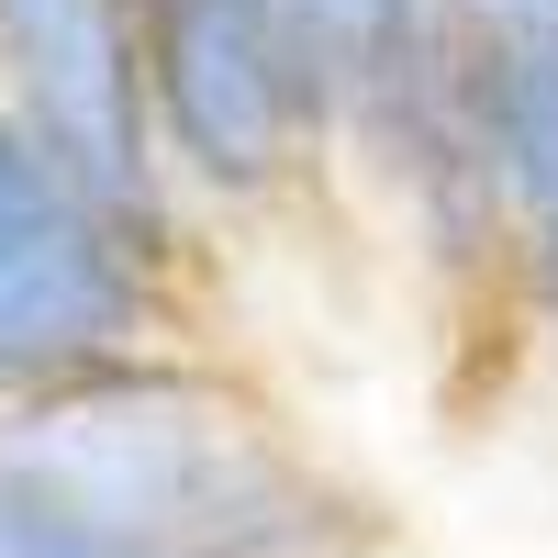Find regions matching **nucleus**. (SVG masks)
Here are the masks:
<instances>
[{
  "label": "nucleus",
  "instance_id": "3",
  "mask_svg": "<svg viewBox=\"0 0 558 558\" xmlns=\"http://www.w3.org/2000/svg\"><path fill=\"white\" fill-rule=\"evenodd\" d=\"M134 34H146L157 157L202 223H279L347 191L279 0H134Z\"/></svg>",
  "mask_w": 558,
  "mask_h": 558
},
{
  "label": "nucleus",
  "instance_id": "1",
  "mask_svg": "<svg viewBox=\"0 0 558 558\" xmlns=\"http://www.w3.org/2000/svg\"><path fill=\"white\" fill-rule=\"evenodd\" d=\"M0 447L134 558H391V502L223 347H168L0 402Z\"/></svg>",
  "mask_w": 558,
  "mask_h": 558
},
{
  "label": "nucleus",
  "instance_id": "7",
  "mask_svg": "<svg viewBox=\"0 0 558 558\" xmlns=\"http://www.w3.org/2000/svg\"><path fill=\"white\" fill-rule=\"evenodd\" d=\"M458 23H514V34H558V0H447Z\"/></svg>",
  "mask_w": 558,
  "mask_h": 558
},
{
  "label": "nucleus",
  "instance_id": "5",
  "mask_svg": "<svg viewBox=\"0 0 558 558\" xmlns=\"http://www.w3.org/2000/svg\"><path fill=\"white\" fill-rule=\"evenodd\" d=\"M458 78H470V146H481L514 357H558V34L458 23Z\"/></svg>",
  "mask_w": 558,
  "mask_h": 558
},
{
  "label": "nucleus",
  "instance_id": "6",
  "mask_svg": "<svg viewBox=\"0 0 558 558\" xmlns=\"http://www.w3.org/2000/svg\"><path fill=\"white\" fill-rule=\"evenodd\" d=\"M0 558H134V547L101 514H78L45 470H23V458L0 447Z\"/></svg>",
  "mask_w": 558,
  "mask_h": 558
},
{
  "label": "nucleus",
  "instance_id": "2",
  "mask_svg": "<svg viewBox=\"0 0 558 558\" xmlns=\"http://www.w3.org/2000/svg\"><path fill=\"white\" fill-rule=\"evenodd\" d=\"M168 347H213L202 279L123 235L0 101V402L101 380Z\"/></svg>",
  "mask_w": 558,
  "mask_h": 558
},
{
  "label": "nucleus",
  "instance_id": "4",
  "mask_svg": "<svg viewBox=\"0 0 558 558\" xmlns=\"http://www.w3.org/2000/svg\"><path fill=\"white\" fill-rule=\"evenodd\" d=\"M0 101L23 112V134L57 157L123 235H146L168 268L202 279L213 223L157 157L146 112V34L134 0H0Z\"/></svg>",
  "mask_w": 558,
  "mask_h": 558
}]
</instances>
